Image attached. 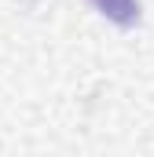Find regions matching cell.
I'll return each mask as SVG.
<instances>
[{
	"mask_svg": "<svg viewBox=\"0 0 154 157\" xmlns=\"http://www.w3.org/2000/svg\"><path fill=\"white\" fill-rule=\"evenodd\" d=\"M88 4L121 29H132L140 22V0H88Z\"/></svg>",
	"mask_w": 154,
	"mask_h": 157,
	"instance_id": "cell-1",
	"label": "cell"
}]
</instances>
